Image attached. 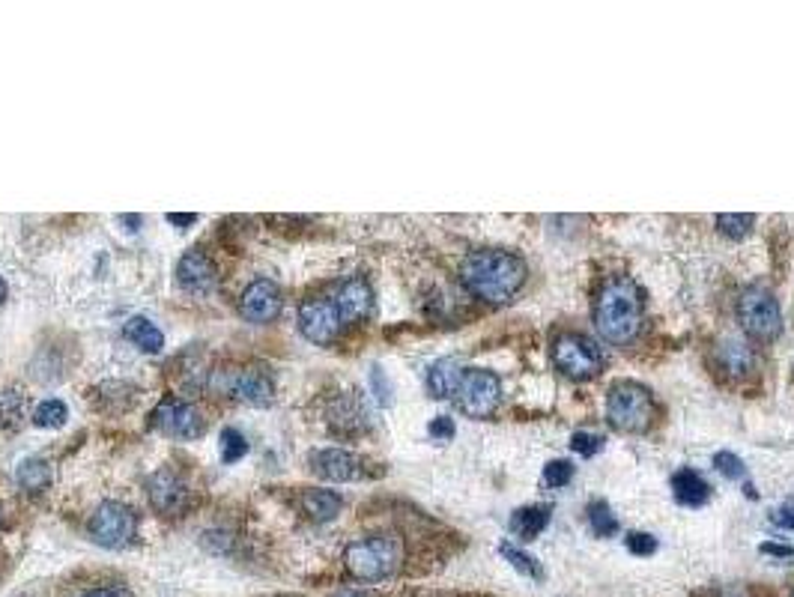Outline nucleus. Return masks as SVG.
<instances>
[{"label": "nucleus", "instance_id": "obj_29", "mask_svg": "<svg viewBox=\"0 0 794 597\" xmlns=\"http://www.w3.org/2000/svg\"><path fill=\"white\" fill-rule=\"evenodd\" d=\"M753 221H756L753 215H717L720 230H723L726 236H732V239H744V236L750 233Z\"/></svg>", "mask_w": 794, "mask_h": 597}, {"label": "nucleus", "instance_id": "obj_36", "mask_svg": "<svg viewBox=\"0 0 794 597\" xmlns=\"http://www.w3.org/2000/svg\"><path fill=\"white\" fill-rule=\"evenodd\" d=\"M168 221H171V224H195V221H198V215H177V212H171V215H168Z\"/></svg>", "mask_w": 794, "mask_h": 597}, {"label": "nucleus", "instance_id": "obj_39", "mask_svg": "<svg viewBox=\"0 0 794 597\" xmlns=\"http://www.w3.org/2000/svg\"><path fill=\"white\" fill-rule=\"evenodd\" d=\"M3 296H6V284H3V278H0V302H3Z\"/></svg>", "mask_w": 794, "mask_h": 597}, {"label": "nucleus", "instance_id": "obj_22", "mask_svg": "<svg viewBox=\"0 0 794 597\" xmlns=\"http://www.w3.org/2000/svg\"><path fill=\"white\" fill-rule=\"evenodd\" d=\"M302 505H305V514L314 523H329V520H335L341 514L344 499L338 493H332V490H311V493H305Z\"/></svg>", "mask_w": 794, "mask_h": 597}, {"label": "nucleus", "instance_id": "obj_26", "mask_svg": "<svg viewBox=\"0 0 794 597\" xmlns=\"http://www.w3.org/2000/svg\"><path fill=\"white\" fill-rule=\"evenodd\" d=\"M589 523H592V532L597 538H609V535L618 532V520H615V514L609 511L606 502H592L589 505Z\"/></svg>", "mask_w": 794, "mask_h": 597}, {"label": "nucleus", "instance_id": "obj_40", "mask_svg": "<svg viewBox=\"0 0 794 597\" xmlns=\"http://www.w3.org/2000/svg\"><path fill=\"white\" fill-rule=\"evenodd\" d=\"M792 597H794V595H792Z\"/></svg>", "mask_w": 794, "mask_h": 597}, {"label": "nucleus", "instance_id": "obj_21", "mask_svg": "<svg viewBox=\"0 0 794 597\" xmlns=\"http://www.w3.org/2000/svg\"><path fill=\"white\" fill-rule=\"evenodd\" d=\"M774 523H777V535L762 544V553L783 559V562H794V514L780 511L774 517Z\"/></svg>", "mask_w": 794, "mask_h": 597}, {"label": "nucleus", "instance_id": "obj_34", "mask_svg": "<svg viewBox=\"0 0 794 597\" xmlns=\"http://www.w3.org/2000/svg\"><path fill=\"white\" fill-rule=\"evenodd\" d=\"M430 436L436 439V442H448L451 436H454V421L451 418H445V415H439V418H433L430 421Z\"/></svg>", "mask_w": 794, "mask_h": 597}, {"label": "nucleus", "instance_id": "obj_9", "mask_svg": "<svg viewBox=\"0 0 794 597\" xmlns=\"http://www.w3.org/2000/svg\"><path fill=\"white\" fill-rule=\"evenodd\" d=\"M299 329H302V335L311 344L326 347V344H332L341 335L344 320H341V314H338L332 299H314V302H305L299 308Z\"/></svg>", "mask_w": 794, "mask_h": 597}, {"label": "nucleus", "instance_id": "obj_33", "mask_svg": "<svg viewBox=\"0 0 794 597\" xmlns=\"http://www.w3.org/2000/svg\"><path fill=\"white\" fill-rule=\"evenodd\" d=\"M600 445H603V439L597 433H574V439H571V448L580 457H595L597 451H600Z\"/></svg>", "mask_w": 794, "mask_h": 597}, {"label": "nucleus", "instance_id": "obj_6", "mask_svg": "<svg viewBox=\"0 0 794 597\" xmlns=\"http://www.w3.org/2000/svg\"><path fill=\"white\" fill-rule=\"evenodd\" d=\"M738 317H741V326L750 338L756 341H771L780 335L783 329V314H780V305L774 299V293L762 290V287H750L741 302H738Z\"/></svg>", "mask_w": 794, "mask_h": 597}, {"label": "nucleus", "instance_id": "obj_8", "mask_svg": "<svg viewBox=\"0 0 794 597\" xmlns=\"http://www.w3.org/2000/svg\"><path fill=\"white\" fill-rule=\"evenodd\" d=\"M553 362L562 374L574 377V380H589L603 368V353L595 341L583 338V335H559L553 344Z\"/></svg>", "mask_w": 794, "mask_h": 597}, {"label": "nucleus", "instance_id": "obj_19", "mask_svg": "<svg viewBox=\"0 0 794 597\" xmlns=\"http://www.w3.org/2000/svg\"><path fill=\"white\" fill-rule=\"evenodd\" d=\"M550 526V505H532V508H520L511 517V532L523 541L538 538L544 529Z\"/></svg>", "mask_w": 794, "mask_h": 597}, {"label": "nucleus", "instance_id": "obj_2", "mask_svg": "<svg viewBox=\"0 0 794 597\" xmlns=\"http://www.w3.org/2000/svg\"><path fill=\"white\" fill-rule=\"evenodd\" d=\"M597 332L609 344H627L642 329V290L630 278H612L595 299Z\"/></svg>", "mask_w": 794, "mask_h": 597}, {"label": "nucleus", "instance_id": "obj_12", "mask_svg": "<svg viewBox=\"0 0 794 597\" xmlns=\"http://www.w3.org/2000/svg\"><path fill=\"white\" fill-rule=\"evenodd\" d=\"M332 302H335V308H338L344 326H350V323H362V320H368L371 311H374V290H371V284H368L365 278H347V281L335 290Z\"/></svg>", "mask_w": 794, "mask_h": 597}, {"label": "nucleus", "instance_id": "obj_30", "mask_svg": "<svg viewBox=\"0 0 794 597\" xmlns=\"http://www.w3.org/2000/svg\"><path fill=\"white\" fill-rule=\"evenodd\" d=\"M714 463H717V469L723 472V478H729V481H744V475H747V466H744L741 457H735L732 451H720V454L714 457Z\"/></svg>", "mask_w": 794, "mask_h": 597}, {"label": "nucleus", "instance_id": "obj_37", "mask_svg": "<svg viewBox=\"0 0 794 597\" xmlns=\"http://www.w3.org/2000/svg\"><path fill=\"white\" fill-rule=\"evenodd\" d=\"M84 597H117V592L114 589H93V592H87Z\"/></svg>", "mask_w": 794, "mask_h": 597}, {"label": "nucleus", "instance_id": "obj_18", "mask_svg": "<svg viewBox=\"0 0 794 597\" xmlns=\"http://www.w3.org/2000/svg\"><path fill=\"white\" fill-rule=\"evenodd\" d=\"M123 335H126L129 344H135V347L144 350V353H159V350L165 347V335H162V329H159L153 320H147V317H132V320L126 323Z\"/></svg>", "mask_w": 794, "mask_h": 597}, {"label": "nucleus", "instance_id": "obj_3", "mask_svg": "<svg viewBox=\"0 0 794 597\" xmlns=\"http://www.w3.org/2000/svg\"><path fill=\"white\" fill-rule=\"evenodd\" d=\"M344 562H347V571L356 577V580H365V583H377V580H386L392 577L400 562H403V544L395 535H374V538H365V541H356L347 547L344 553Z\"/></svg>", "mask_w": 794, "mask_h": 597}, {"label": "nucleus", "instance_id": "obj_24", "mask_svg": "<svg viewBox=\"0 0 794 597\" xmlns=\"http://www.w3.org/2000/svg\"><path fill=\"white\" fill-rule=\"evenodd\" d=\"M720 365L729 371V374H747L753 368V350L741 341H726L720 347Z\"/></svg>", "mask_w": 794, "mask_h": 597}, {"label": "nucleus", "instance_id": "obj_28", "mask_svg": "<svg viewBox=\"0 0 794 597\" xmlns=\"http://www.w3.org/2000/svg\"><path fill=\"white\" fill-rule=\"evenodd\" d=\"M499 553L520 571V574H526V577H535V580H541L544 577V571H541V565L529 556V553H523V550H517V547H511V544H502L499 547Z\"/></svg>", "mask_w": 794, "mask_h": 597}, {"label": "nucleus", "instance_id": "obj_5", "mask_svg": "<svg viewBox=\"0 0 794 597\" xmlns=\"http://www.w3.org/2000/svg\"><path fill=\"white\" fill-rule=\"evenodd\" d=\"M87 532H90L93 544H99L105 550H123L138 535V517L123 502H102L93 511Z\"/></svg>", "mask_w": 794, "mask_h": 597}, {"label": "nucleus", "instance_id": "obj_25", "mask_svg": "<svg viewBox=\"0 0 794 597\" xmlns=\"http://www.w3.org/2000/svg\"><path fill=\"white\" fill-rule=\"evenodd\" d=\"M66 418H69L66 403L57 398L42 400V403L36 406V412H33V424H36V427H60Z\"/></svg>", "mask_w": 794, "mask_h": 597}, {"label": "nucleus", "instance_id": "obj_13", "mask_svg": "<svg viewBox=\"0 0 794 597\" xmlns=\"http://www.w3.org/2000/svg\"><path fill=\"white\" fill-rule=\"evenodd\" d=\"M147 496H150V505L159 514H180L186 508V502H189V487L171 469H162V472H156L150 478Z\"/></svg>", "mask_w": 794, "mask_h": 597}, {"label": "nucleus", "instance_id": "obj_27", "mask_svg": "<svg viewBox=\"0 0 794 597\" xmlns=\"http://www.w3.org/2000/svg\"><path fill=\"white\" fill-rule=\"evenodd\" d=\"M245 451H248L245 436L239 430H233V427H224L221 430V460L224 463H236V460L245 457Z\"/></svg>", "mask_w": 794, "mask_h": 597}, {"label": "nucleus", "instance_id": "obj_32", "mask_svg": "<svg viewBox=\"0 0 794 597\" xmlns=\"http://www.w3.org/2000/svg\"><path fill=\"white\" fill-rule=\"evenodd\" d=\"M624 544H627V550H630L633 556H651V553L657 550V541H654L651 535H645V532H630V535L624 538Z\"/></svg>", "mask_w": 794, "mask_h": 597}, {"label": "nucleus", "instance_id": "obj_10", "mask_svg": "<svg viewBox=\"0 0 794 597\" xmlns=\"http://www.w3.org/2000/svg\"><path fill=\"white\" fill-rule=\"evenodd\" d=\"M153 424L156 430L177 436V439H198L203 436V415L195 403H183V400H165L156 412H153Z\"/></svg>", "mask_w": 794, "mask_h": 597}, {"label": "nucleus", "instance_id": "obj_20", "mask_svg": "<svg viewBox=\"0 0 794 597\" xmlns=\"http://www.w3.org/2000/svg\"><path fill=\"white\" fill-rule=\"evenodd\" d=\"M463 368L454 359H439L430 371H427V389L433 398H454V389L460 383Z\"/></svg>", "mask_w": 794, "mask_h": 597}, {"label": "nucleus", "instance_id": "obj_31", "mask_svg": "<svg viewBox=\"0 0 794 597\" xmlns=\"http://www.w3.org/2000/svg\"><path fill=\"white\" fill-rule=\"evenodd\" d=\"M571 478H574V466L568 460H553L544 469V484L547 487H565V484H571Z\"/></svg>", "mask_w": 794, "mask_h": 597}, {"label": "nucleus", "instance_id": "obj_11", "mask_svg": "<svg viewBox=\"0 0 794 597\" xmlns=\"http://www.w3.org/2000/svg\"><path fill=\"white\" fill-rule=\"evenodd\" d=\"M239 311L248 323H272L281 314V290L275 281L260 278L254 284H248V290L242 293Z\"/></svg>", "mask_w": 794, "mask_h": 597}, {"label": "nucleus", "instance_id": "obj_16", "mask_svg": "<svg viewBox=\"0 0 794 597\" xmlns=\"http://www.w3.org/2000/svg\"><path fill=\"white\" fill-rule=\"evenodd\" d=\"M233 395L248 403V406H269L275 398V383L266 371L260 368H248L236 377L233 383Z\"/></svg>", "mask_w": 794, "mask_h": 597}, {"label": "nucleus", "instance_id": "obj_14", "mask_svg": "<svg viewBox=\"0 0 794 597\" xmlns=\"http://www.w3.org/2000/svg\"><path fill=\"white\" fill-rule=\"evenodd\" d=\"M311 469L326 481H353L362 475V463L341 448H323L311 454Z\"/></svg>", "mask_w": 794, "mask_h": 597}, {"label": "nucleus", "instance_id": "obj_17", "mask_svg": "<svg viewBox=\"0 0 794 597\" xmlns=\"http://www.w3.org/2000/svg\"><path fill=\"white\" fill-rule=\"evenodd\" d=\"M672 496H675V502L684 505V508H699V505L708 502L711 487H708V481H705L699 472H693V469H681V472H675V478H672Z\"/></svg>", "mask_w": 794, "mask_h": 597}, {"label": "nucleus", "instance_id": "obj_23", "mask_svg": "<svg viewBox=\"0 0 794 597\" xmlns=\"http://www.w3.org/2000/svg\"><path fill=\"white\" fill-rule=\"evenodd\" d=\"M48 481H51V469H48V463H45L42 457H27V460L18 466V484H21L24 490L39 493V490L48 487Z\"/></svg>", "mask_w": 794, "mask_h": 597}, {"label": "nucleus", "instance_id": "obj_1", "mask_svg": "<svg viewBox=\"0 0 794 597\" xmlns=\"http://www.w3.org/2000/svg\"><path fill=\"white\" fill-rule=\"evenodd\" d=\"M460 281L484 302H508L526 281V263L499 248L472 251L460 266Z\"/></svg>", "mask_w": 794, "mask_h": 597}, {"label": "nucleus", "instance_id": "obj_4", "mask_svg": "<svg viewBox=\"0 0 794 597\" xmlns=\"http://www.w3.org/2000/svg\"><path fill=\"white\" fill-rule=\"evenodd\" d=\"M606 418L615 430L621 433H642L648 430L651 418H654V403L645 386L639 383H615L609 389V398H606Z\"/></svg>", "mask_w": 794, "mask_h": 597}, {"label": "nucleus", "instance_id": "obj_35", "mask_svg": "<svg viewBox=\"0 0 794 597\" xmlns=\"http://www.w3.org/2000/svg\"><path fill=\"white\" fill-rule=\"evenodd\" d=\"M371 383H374V389H377V398L383 400V403H389V400H392V389L386 386L383 368H374V371H371Z\"/></svg>", "mask_w": 794, "mask_h": 597}, {"label": "nucleus", "instance_id": "obj_7", "mask_svg": "<svg viewBox=\"0 0 794 597\" xmlns=\"http://www.w3.org/2000/svg\"><path fill=\"white\" fill-rule=\"evenodd\" d=\"M499 398H502L499 377L490 374V371H481V368H466L460 374L457 389H454V400H457L460 412L469 415V418L493 415V409L499 406Z\"/></svg>", "mask_w": 794, "mask_h": 597}, {"label": "nucleus", "instance_id": "obj_38", "mask_svg": "<svg viewBox=\"0 0 794 597\" xmlns=\"http://www.w3.org/2000/svg\"><path fill=\"white\" fill-rule=\"evenodd\" d=\"M335 597H368L365 592H356V589H344V592H338Z\"/></svg>", "mask_w": 794, "mask_h": 597}, {"label": "nucleus", "instance_id": "obj_15", "mask_svg": "<svg viewBox=\"0 0 794 597\" xmlns=\"http://www.w3.org/2000/svg\"><path fill=\"white\" fill-rule=\"evenodd\" d=\"M177 284L189 293H206L215 287V263L203 251H189L177 263Z\"/></svg>", "mask_w": 794, "mask_h": 597}]
</instances>
